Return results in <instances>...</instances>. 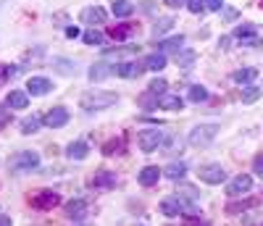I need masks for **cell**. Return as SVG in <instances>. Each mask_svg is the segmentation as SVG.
<instances>
[{
	"mask_svg": "<svg viewBox=\"0 0 263 226\" xmlns=\"http://www.w3.org/2000/svg\"><path fill=\"white\" fill-rule=\"evenodd\" d=\"M84 42L87 45H100L103 42V34L100 32H84Z\"/></svg>",
	"mask_w": 263,
	"mask_h": 226,
	"instance_id": "74e56055",
	"label": "cell"
},
{
	"mask_svg": "<svg viewBox=\"0 0 263 226\" xmlns=\"http://www.w3.org/2000/svg\"><path fill=\"white\" fill-rule=\"evenodd\" d=\"M40 126H42V119H37V116H29V119H24V121H21V134H24V137H29V134H34Z\"/></svg>",
	"mask_w": 263,
	"mask_h": 226,
	"instance_id": "f1b7e54d",
	"label": "cell"
},
{
	"mask_svg": "<svg viewBox=\"0 0 263 226\" xmlns=\"http://www.w3.org/2000/svg\"><path fill=\"white\" fill-rule=\"evenodd\" d=\"M114 184H116V174H111V171H98L90 179V187H95V190H111Z\"/></svg>",
	"mask_w": 263,
	"mask_h": 226,
	"instance_id": "7c38bea8",
	"label": "cell"
},
{
	"mask_svg": "<svg viewBox=\"0 0 263 226\" xmlns=\"http://www.w3.org/2000/svg\"><path fill=\"white\" fill-rule=\"evenodd\" d=\"M132 34H135V27H132V24H119L116 29H111L114 40H129Z\"/></svg>",
	"mask_w": 263,
	"mask_h": 226,
	"instance_id": "1f68e13d",
	"label": "cell"
},
{
	"mask_svg": "<svg viewBox=\"0 0 263 226\" xmlns=\"http://www.w3.org/2000/svg\"><path fill=\"white\" fill-rule=\"evenodd\" d=\"M166 89H168V84H166V79H153L150 82V89H147V92H153V95H166Z\"/></svg>",
	"mask_w": 263,
	"mask_h": 226,
	"instance_id": "836d02e7",
	"label": "cell"
},
{
	"mask_svg": "<svg viewBox=\"0 0 263 226\" xmlns=\"http://www.w3.org/2000/svg\"><path fill=\"white\" fill-rule=\"evenodd\" d=\"M255 34H258V27L255 24H242V27L234 29V37L237 40H248V37H255Z\"/></svg>",
	"mask_w": 263,
	"mask_h": 226,
	"instance_id": "d6a6232c",
	"label": "cell"
},
{
	"mask_svg": "<svg viewBox=\"0 0 263 226\" xmlns=\"http://www.w3.org/2000/svg\"><path fill=\"white\" fill-rule=\"evenodd\" d=\"M8 121H11V113H8V108L0 105V126H6Z\"/></svg>",
	"mask_w": 263,
	"mask_h": 226,
	"instance_id": "b9f144b4",
	"label": "cell"
},
{
	"mask_svg": "<svg viewBox=\"0 0 263 226\" xmlns=\"http://www.w3.org/2000/svg\"><path fill=\"white\" fill-rule=\"evenodd\" d=\"M187 11H190V13H200V11H205V0H187Z\"/></svg>",
	"mask_w": 263,
	"mask_h": 226,
	"instance_id": "d590c367",
	"label": "cell"
},
{
	"mask_svg": "<svg viewBox=\"0 0 263 226\" xmlns=\"http://www.w3.org/2000/svg\"><path fill=\"white\" fill-rule=\"evenodd\" d=\"M61 202V195L58 192H53V190H42L40 195H34L32 197V205L34 208H40V211H50V208H55Z\"/></svg>",
	"mask_w": 263,
	"mask_h": 226,
	"instance_id": "8992f818",
	"label": "cell"
},
{
	"mask_svg": "<svg viewBox=\"0 0 263 226\" xmlns=\"http://www.w3.org/2000/svg\"><path fill=\"white\" fill-rule=\"evenodd\" d=\"M137 6L142 8V13H153V11H156V3H153V0H140Z\"/></svg>",
	"mask_w": 263,
	"mask_h": 226,
	"instance_id": "f35d334b",
	"label": "cell"
},
{
	"mask_svg": "<svg viewBox=\"0 0 263 226\" xmlns=\"http://www.w3.org/2000/svg\"><path fill=\"white\" fill-rule=\"evenodd\" d=\"M105 18H108V13L100 6H90V8L82 11V21H84V24H105Z\"/></svg>",
	"mask_w": 263,
	"mask_h": 226,
	"instance_id": "2e32d148",
	"label": "cell"
},
{
	"mask_svg": "<svg viewBox=\"0 0 263 226\" xmlns=\"http://www.w3.org/2000/svg\"><path fill=\"white\" fill-rule=\"evenodd\" d=\"M42 124L50 126V129H61V126L69 124V110H66L63 105H55V108H50L45 116H42Z\"/></svg>",
	"mask_w": 263,
	"mask_h": 226,
	"instance_id": "5b68a950",
	"label": "cell"
},
{
	"mask_svg": "<svg viewBox=\"0 0 263 226\" xmlns=\"http://www.w3.org/2000/svg\"><path fill=\"white\" fill-rule=\"evenodd\" d=\"M111 74H116V66H111V63H105V61H100V63H95L92 69H90V82H103V79H108Z\"/></svg>",
	"mask_w": 263,
	"mask_h": 226,
	"instance_id": "30bf717a",
	"label": "cell"
},
{
	"mask_svg": "<svg viewBox=\"0 0 263 226\" xmlns=\"http://www.w3.org/2000/svg\"><path fill=\"white\" fill-rule=\"evenodd\" d=\"M121 145H124L121 140H111V142H105V145H103V153H105V155H114L116 150H121Z\"/></svg>",
	"mask_w": 263,
	"mask_h": 226,
	"instance_id": "8d00e7d4",
	"label": "cell"
},
{
	"mask_svg": "<svg viewBox=\"0 0 263 226\" xmlns=\"http://www.w3.org/2000/svg\"><path fill=\"white\" fill-rule=\"evenodd\" d=\"M237 16H239V11H237V8H229V11H224V18H227V21H234Z\"/></svg>",
	"mask_w": 263,
	"mask_h": 226,
	"instance_id": "ee69618b",
	"label": "cell"
},
{
	"mask_svg": "<svg viewBox=\"0 0 263 226\" xmlns=\"http://www.w3.org/2000/svg\"><path fill=\"white\" fill-rule=\"evenodd\" d=\"M161 213H163L166 218H179V216L184 213V208H182V200H179V195H174V197H166V200L161 202Z\"/></svg>",
	"mask_w": 263,
	"mask_h": 226,
	"instance_id": "9c48e42d",
	"label": "cell"
},
{
	"mask_svg": "<svg viewBox=\"0 0 263 226\" xmlns=\"http://www.w3.org/2000/svg\"><path fill=\"white\" fill-rule=\"evenodd\" d=\"M158 108L161 110H182L184 108V100L179 95H158Z\"/></svg>",
	"mask_w": 263,
	"mask_h": 226,
	"instance_id": "d6986e66",
	"label": "cell"
},
{
	"mask_svg": "<svg viewBox=\"0 0 263 226\" xmlns=\"http://www.w3.org/2000/svg\"><path fill=\"white\" fill-rule=\"evenodd\" d=\"M166 140V134L161 129H145L137 134V142H140V150L142 153H153V150H158Z\"/></svg>",
	"mask_w": 263,
	"mask_h": 226,
	"instance_id": "277c9868",
	"label": "cell"
},
{
	"mask_svg": "<svg viewBox=\"0 0 263 226\" xmlns=\"http://www.w3.org/2000/svg\"><path fill=\"white\" fill-rule=\"evenodd\" d=\"M6 105H8L11 110H24V108L29 105V95L21 92V89H11L8 98H6Z\"/></svg>",
	"mask_w": 263,
	"mask_h": 226,
	"instance_id": "5bb4252c",
	"label": "cell"
},
{
	"mask_svg": "<svg viewBox=\"0 0 263 226\" xmlns=\"http://www.w3.org/2000/svg\"><path fill=\"white\" fill-rule=\"evenodd\" d=\"M116 92H105V89H95V92H84L79 105L84 113H95V110H103V108H111L116 105Z\"/></svg>",
	"mask_w": 263,
	"mask_h": 226,
	"instance_id": "6da1fadb",
	"label": "cell"
},
{
	"mask_svg": "<svg viewBox=\"0 0 263 226\" xmlns=\"http://www.w3.org/2000/svg\"><path fill=\"white\" fill-rule=\"evenodd\" d=\"M187 174V163L184 161H171L166 168H163V176L171 179V182H179V179H184Z\"/></svg>",
	"mask_w": 263,
	"mask_h": 226,
	"instance_id": "e0dca14e",
	"label": "cell"
},
{
	"mask_svg": "<svg viewBox=\"0 0 263 226\" xmlns=\"http://www.w3.org/2000/svg\"><path fill=\"white\" fill-rule=\"evenodd\" d=\"M37 166H40V155L32 153V150H24V153L13 155L11 163H8L11 174H27V171H34Z\"/></svg>",
	"mask_w": 263,
	"mask_h": 226,
	"instance_id": "7a4b0ae2",
	"label": "cell"
},
{
	"mask_svg": "<svg viewBox=\"0 0 263 226\" xmlns=\"http://www.w3.org/2000/svg\"><path fill=\"white\" fill-rule=\"evenodd\" d=\"M66 216H69L71 221H82V218L87 216V202H84L82 197L71 200L69 205H66Z\"/></svg>",
	"mask_w": 263,
	"mask_h": 226,
	"instance_id": "ac0fdd59",
	"label": "cell"
},
{
	"mask_svg": "<svg viewBox=\"0 0 263 226\" xmlns=\"http://www.w3.org/2000/svg\"><path fill=\"white\" fill-rule=\"evenodd\" d=\"M145 69L147 71H163L166 69V53H153V55H147L145 58Z\"/></svg>",
	"mask_w": 263,
	"mask_h": 226,
	"instance_id": "603a6c76",
	"label": "cell"
},
{
	"mask_svg": "<svg viewBox=\"0 0 263 226\" xmlns=\"http://www.w3.org/2000/svg\"><path fill=\"white\" fill-rule=\"evenodd\" d=\"M250 190H253V176H248V174L234 176L232 182H229V187H227V192H229L232 197H237V195H248Z\"/></svg>",
	"mask_w": 263,
	"mask_h": 226,
	"instance_id": "52a82bcc",
	"label": "cell"
},
{
	"mask_svg": "<svg viewBox=\"0 0 263 226\" xmlns=\"http://www.w3.org/2000/svg\"><path fill=\"white\" fill-rule=\"evenodd\" d=\"M184 3V0H166V6H171V8H179Z\"/></svg>",
	"mask_w": 263,
	"mask_h": 226,
	"instance_id": "7dc6e473",
	"label": "cell"
},
{
	"mask_svg": "<svg viewBox=\"0 0 263 226\" xmlns=\"http://www.w3.org/2000/svg\"><path fill=\"white\" fill-rule=\"evenodd\" d=\"M187 226H208L205 221H197V216H190L187 218Z\"/></svg>",
	"mask_w": 263,
	"mask_h": 226,
	"instance_id": "f6af8a7d",
	"label": "cell"
},
{
	"mask_svg": "<svg viewBox=\"0 0 263 226\" xmlns=\"http://www.w3.org/2000/svg\"><path fill=\"white\" fill-rule=\"evenodd\" d=\"M255 77H258V69L248 66V69H239V71H234V77H232V79H234L237 84H250Z\"/></svg>",
	"mask_w": 263,
	"mask_h": 226,
	"instance_id": "4316f807",
	"label": "cell"
},
{
	"mask_svg": "<svg viewBox=\"0 0 263 226\" xmlns=\"http://www.w3.org/2000/svg\"><path fill=\"white\" fill-rule=\"evenodd\" d=\"M79 34H82V32H79L77 27H66V37H69V40H77Z\"/></svg>",
	"mask_w": 263,
	"mask_h": 226,
	"instance_id": "7bdbcfd3",
	"label": "cell"
},
{
	"mask_svg": "<svg viewBox=\"0 0 263 226\" xmlns=\"http://www.w3.org/2000/svg\"><path fill=\"white\" fill-rule=\"evenodd\" d=\"M253 171H255L258 176H263V155H258L255 161H253Z\"/></svg>",
	"mask_w": 263,
	"mask_h": 226,
	"instance_id": "60d3db41",
	"label": "cell"
},
{
	"mask_svg": "<svg viewBox=\"0 0 263 226\" xmlns=\"http://www.w3.org/2000/svg\"><path fill=\"white\" fill-rule=\"evenodd\" d=\"M53 69H58L66 77H71V74L79 71V63L77 61H69V58H53Z\"/></svg>",
	"mask_w": 263,
	"mask_h": 226,
	"instance_id": "7402d4cb",
	"label": "cell"
},
{
	"mask_svg": "<svg viewBox=\"0 0 263 226\" xmlns=\"http://www.w3.org/2000/svg\"><path fill=\"white\" fill-rule=\"evenodd\" d=\"M171 27H174V18H171V16H163V18H158V21H156V27H153L150 37H153V40H158V37L168 34V29H171Z\"/></svg>",
	"mask_w": 263,
	"mask_h": 226,
	"instance_id": "d4e9b609",
	"label": "cell"
},
{
	"mask_svg": "<svg viewBox=\"0 0 263 226\" xmlns=\"http://www.w3.org/2000/svg\"><path fill=\"white\" fill-rule=\"evenodd\" d=\"M218 134V124H200L190 131V145L192 147H208Z\"/></svg>",
	"mask_w": 263,
	"mask_h": 226,
	"instance_id": "3957f363",
	"label": "cell"
},
{
	"mask_svg": "<svg viewBox=\"0 0 263 226\" xmlns=\"http://www.w3.org/2000/svg\"><path fill=\"white\" fill-rule=\"evenodd\" d=\"M142 66H145V63H137V61L119 63V66H116V74H119L121 79H137V77L142 74Z\"/></svg>",
	"mask_w": 263,
	"mask_h": 226,
	"instance_id": "8fae6325",
	"label": "cell"
},
{
	"mask_svg": "<svg viewBox=\"0 0 263 226\" xmlns=\"http://www.w3.org/2000/svg\"><path fill=\"white\" fill-rule=\"evenodd\" d=\"M140 105H142V108H158V95L145 92V95L140 98Z\"/></svg>",
	"mask_w": 263,
	"mask_h": 226,
	"instance_id": "e575fe53",
	"label": "cell"
},
{
	"mask_svg": "<svg viewBox=\"0 0 263 226\" xmlns=\"http://www.w3.org/2000/svg\"><path fill=\"white\" fill-rule=\"evenodd\" d=\"M135 13V3L132 0H114V16L116 18H129Z\"/></svg>",
	"mask_w": 263,
	"mask_h": 226,
	"instance_id": "cb8c5ba5",
	"label": "cell"
},
{
	"mask_svg": "<svg viewBox=\"0 0 263 226\" xmlns=\"http://www.w3.org/2000/svg\"><path fill=\"white\" fill-rule=\"evenodd\" d=\"M0 226H13L11 216H0Z\"/></svg>",
	"mask_w": 263,
	"mask_h": 226,
	"instance_id": "bcb514c9",
	"label": "cell"
},
{
	"mask_svg": "<svg viewBox=\"0 0 263 226\" xmlns=\"http://www.w3.org/2000/svg\"><path fill=\"white\" fill-rule=\"evenodd\" d=\"M66 155H69L71 161H84V158L90 155V147H87V142L77 140V142H71L69 147H66Z\"/></svg>",
	"mask_w": 263,
	"mask_h": 226,
	"instance_id": "ffe728a7",
	"label": "cell"
},
{
	"mask_svg": "<svg viewBox=\"0 0 263 226\" xmlns=\"http://www.w3.org/2000/svg\"><path fill=\"white\" fill-rule=\"evenodd\" d=\"M182 48H184V37H182V34L168 37V40H161V42H158V50H161V53H174V50L179 53Z\"/></svg>",
	"mask_w": 263,
	"mask_h": 226,
	"instance_id": "44dd1931",
	"label": "cell"
},
{
	"mask_svg": "<svg viewBox=\"0 0 263 226\" xmlns=\"http://www.w3.org/2000/svg\"><path fill=\"white\" fill-rule=\"evenodd\" d=\"M161 174H163V171H158V166H145V168L140 171V176H137V182H140L142 187H156L158 179H161Z\"/></svg>",
	"mask_w": 263,
	"mask_h": 226,
	"instance_id": "4fadbf2b",
	"label": "cell"
},
{
	"mask_svg": "<svg viewBox=\"0 0 263 226\" xmlns=\"http://www.w3.org/2000/svg\"><path fill=\"white\" fill-rule=\"evenodd\" d=\"M200 179H203L205 184H221L224 179H227V171L218 166V163H208V166L200 168Z\"/></svg>",
	"mask_w": 263,
	"mask_h": 226,
	"instance_id": "ba28073f",
	"label": "cell"
},
{
	"mask_svg": "<svg viewBox=\"0 0 263 226\" xmlns=\"http://www.w3.org/2000/svg\"><path fill=\"white\" fill-rule=\"evenodd\" d=\"M0 3H3V0H0Z\"/></svg>",
	"mask_w": 263,
	"mask_h": 226,
	"instance_id": "c3c4849f",
	"label": "cell"
},
{
	"mask_svg": "<svg viewBox=\"0 0 263 226\" xmlns=\"http://www.w3.org/2000/svg\"><path fill=\"white\" fill-rule=\"evenodd\" d=\"M221 6H224V0H205L208 11H221Z\"/></svg>",
	"mask_w": 263,
	"mask_h": 226,
	"instance_id": "ab89813d",
	"label": "cell"
},
{
	"mask_svg": "<svg viewBox=\"0 0 263 226\" xmlns=\"http://www.w3.org/2000/svg\"><path fill=\"white\" fill-rule=\"evenodd\" d=\"M211 95H208V89L203 87V84H192L190 87V92H187V100L190 103H205Z\"/></svg>",
	"mask_w": 263,
	"mask_h": 226,
	"instance_id": "484cf974",
	"label": "cell"
},
{
	"mask_svg": "<svg viewBox=\"0 0 263 226\" xmlns=\"http://www.w3.org/2000/svg\"><path fill=\"white\" fill-rule=\"evenodd\" d=\"M18 74H21L18 66H6V63H0V87H3L11 77H18Z\"/></svg>",
	"mask_w": 263,
	"mask_h": 226,
	"instance_id": "4dcf8cb0",
	"label": "cell"
},
{
	"mask_svg": "<svg viewBox=\"0 0 263 226\" xmlns=\"http://www.w3.org/2000/svg\"><path fill=\"white\" fill-rule=\"evenodd\" d=\"M27 89H29L32 95H48L50 89H53V82L45 79V77H32V79L27 82Z\"/></svg>",
	"mask_w": 263,
	"mask_h": 226,
	"instance_id": "9a60e30c",
	"label": "cell"
},
{
	"mask_svg": "<svg viewBox=\"0 0 263 226\" xmlns=\"http://www.w3.org/2000/svg\"><path fill=\"white\" fill-rule=\"evenodd\" d=\"M192 63H195V50H179L177 53V66L179 69H192Z\"/></svg>",
	"mask_w": 263,
	"mask_h": 226,
	"instance_id": "f546056e",
	"label": "cell"
},
{
	"mask_svg": "<svg viewBox=\"0 0 263 226\" xmlns=\"http://www.w3.org/2000/svg\"><path fill=\"white\" fill-rule=\"evenodd\" d=\"M260 95H263V89L255 87V84H250V87L242 89V103H245V105H253L255 100H260Z\"/></svg>",
	"mask_w": 263,
	"mask_h": 226,
	"instance_id": "83f0119b",
	"label": "cell"
}]
</instances>
